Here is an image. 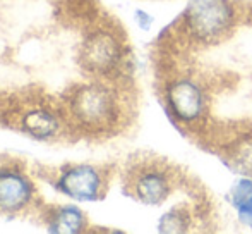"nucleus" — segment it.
<instances>
[{"instance_id": "f257e3e1", "label": "nucleus", "mask_w": 252, "mask_h": 234, "mask_svg": "<svg viewBox=\"0 0 252 234\" xmlns=\"http://www.w3.org/2000/svg\"><path fill=\"white\" fill-rule=\"evenodd\" d=\"M186 30L197 41H216L235 23L230 0H190L184 12Z\"/></svg>"}, {"instance_id": "f03ea898", "label": "nucleus", "mask_w": 252, "mask_h": 234, "mask_svg": "<svg viewBox=\"0 0 252 234\" xmlns=\"http://www.w3.org/2000/svg\"><path fill=\"white\" fill-rule=\"evenodd\" d=\"M70 111L81 126L90 129H105L112 126L119 114L113 95L100 84L79 88L70 100Z\"/></svg>"}, {"instance_id": "7ed1b4c3", "label": "nucleus", "mask_w": 252, "mask_h": 234, "mask_svg": "<svg viewBox=\"0 0 252 234\" xmlns=\"http://www.w3.org/2000/svg\"><path fill=\"white\" fill-rule=\"evenodd\" d=\"M166 104L175 119H179L180 122L192 124L204 114V90L190 78H179L166 86Z\"/></svg>"}, {"instance_id": "20e7f679", "label": "nucleus", "mask_w": 252, "mask_h": 234, "mask_svg": "<svg viewBox=\"0 0 252 234\" xmlns=\"http://www.w3.org/2000/svg\"><path fill=\"white\" fill-rule=\"evenodd\" d=\"M81 60L91 73L108 74L122 60V45L108 31H96L84 41Z\"/></svg>"}, {"instance_id": "39448f33", "label": "nucleus", "mask_w": 252, "mask_h": 234, "mask_svg": "<svg viewBox=\"0 0 252 234\" xmlns=\"http://www.w3.org/2000/svg\"><path fill=\"white\" fill-rule=\"evenodd\" d=\"M59 188L74 200L93 201L101 195L103 177L100 171L91 165H76L63 172L59 181Z\"/></svg>"}, {"instance_id": "423d86ee", "label": "nucleus", "mask_w": 252, "mask_h": 234, "mask_svg": "<svg viewBox=\"0 0 252 234\" xmlns=\"http://www.w3.org/2000/svg\"><path fill=\"white\" fill-rule=\"evenodd\" d=\"M136 198L144 205H159L172 191V179L165 171L150 167L141 171L132 184Z\"/></svg>"}, {"instance_id": "0eeeda50", "label": "nucleus", "mask_w": 252, "mask_h": 234, "mask_svg": "<svg viewBox=\"0 0 252 234\" xmlns=\"http://www.w3.org/2000/svg\"><path fill=\"white\" fill-rule=\"evenodd\" d=\"M31 183L21 172L0 171V210H21L31 200Z\"/></svg>"}, {"instance_id": "6e6552de", "label": "nucleus", "mask_w": 252, "mask_h": 234, "mask_svg": "<svg viewBox=\"0 0 252 234\" xmlns=\"http://www.w3.org/2000/svg\"><path fill=\"white\" fill-rule=\"evenodd\" d=\"M23 127L26 133L31 134V136L45 140V138H50L52 134H55L59 124H57V119L50 114V112L33 111V112H30V114L24 116Z\"/></svg>"}, {"instance_id": "1a4fd4ad", "label": "nucleus", "mask_w": 252, "mask_h": 234, "mask_svg": "<svg viewBox=\"0 0 252 234\" xmlns=\"http://www.w3.org/2000/svg\"><path fill=\"white\" fill-rule=\"evenodd\" d=\"M232 201L240 222L252 228V179L251 177L249 179H242L233 188Z\"/></svg>"}, {"instance_id": "9d476101", "label": "nucleus", "mask_w": 252, "mask_h": 234, "mask_svg": "<svg viewBox=\"0 0 252 234\" xmlns=\"http://www.w3.org/2000/svg\"><path fill=\"white\" fill-rule=\"evenodd\" d=\"M84 226V217L81 214L79 208L76 207H65L60 208L55 215H53L50 222V231L52 233H65V234H74L79 233Z\"/></svg>"}, {"instance_id": "9b49d317", "label": "nucleus", "mask_w": 252, "mask_h": 234, "mask_svg": "<svg viewBox=\"0 0 252 234\" xmlns=\"http://www.w3.org/2000/svg\"><path fill=\"white\" fill-rule=\"evenodd\" d=\"M228 158L237 172L252 177V136H246L233 143Z\"/></svg>"}, {"instance_id": "f8f14e48", "label": "nucleus", "mask_w": 252, "mask_h": 234, "mask_svg": "<svg viewBox=\"0 0 252 234\" xmlns=\"http://www.w3.org/2000/svg\"><path fill=\"white\" fill-rule=\"evenodd\" d=\"M189 226V215L184 210H172L159 219L158 229L161 233H184Z\"/></svg>"}, {"instance_id": "ddd939ff", "label": "nucleus", "mask_w": 252, "mask_h": 234, "mask_svg": "<svg viewBox=\"0 0 252 234\" xmlns=\"http://www.w3.org/2000/svg\"><path fill=\"white\" fill-rule=\"evenodd\" d=\"M137 17H139V19H137V23H139V26L143 28V30H148V28L151 26V16H148L146 12H143V10H141V12H137L136 14Z\"/></svg>"}]
</instances>
